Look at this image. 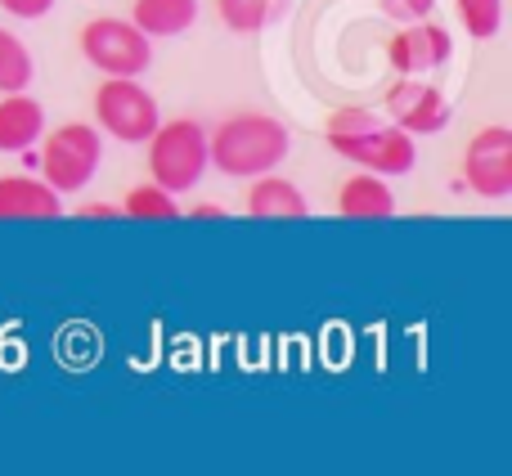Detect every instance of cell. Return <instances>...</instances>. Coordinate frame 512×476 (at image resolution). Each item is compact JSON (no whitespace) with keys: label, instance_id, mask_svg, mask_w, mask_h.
I'll list each match as a JSON object with an SVG mask.
<instances>
[{"label":"cell","instance_id":"obj_1","mask_svg":"<svg viewBox=\"0 0 512 476\" xmlns=\"http://www.w3.org/2000/svg\"><path fill=\"white\" fill-rule=\"evenodd\" d=\"M324 135L337 158L355 162L360 171H373V176H409L418 162L414 135L382 122L369 108H337V113L328 117Z\"/></svg>","mask_w":512,"mask_h":476},{"label":"cell","instance_id":"obj_2","mask_svg":"<svg viewBox=\"0 0 512 476\" xmlns=\"http://www.w3.org/2000/svg\"><path fill=\"white\" fill-rule=\"evenodd\" d=\"M288 126L270 113H234L207 135V162L230 180H256L288 158Z\"/></svg>","mask_w":512,"mask_h":476},{"label":"cell","instance_id":"obj_3","mask_svg":"<svg viewBox=\"0 0 512 476\" xmlns=\"http://www.w3.org/2000/svg\"><path fill=\"white\" fill-rule=\"evenodd\" d=\"M149 176L153 185H162L167 194H185L203 180L207 162V131L194 117H176V122H158V131L149 135Z\"/></svg>","mask_w":512,"mask_h":476},{"label":"cell","instance_id":"obj_4","mask_svg":"<svg viewBox=\"0 0 512 476\" xmlns=\"http://www.w3.org/2000/svg\"><path fill=\"white\" fill-rule=\"evenodd\" d=\"M99 162H104V135H99V126L68 122L45 135L41 176L54 194H81V189L95 180Z\"/></svg>","mask_w":512,"mask_h":476},{"label":"cell","instance_id":"obj_5","mask_svg":"<svg viewBox=\"0 0 512 476\" xmlns=\"http://www.w3.org/2000/svg\"><path fill=\"white\" fill-rule=\"evenodd\" d=\"M95 122L117 144H144L162 122V108L153 90L140 86V77H108L95 90Z\"/></svg>","mask_w":512,"mask_h":476},{"label":"cell","instance_id":"obj_6","mask_svg":"<svg viewBox=\"0 0 512 476\" xmlns=\"http://www.w3.org/2000/svg\"><path fill=\"white\" fill-rule=\"evenodd\" d=\"M81 54L108 77H140L153 63V41L131 18H90L81 27Z\"/></svg>","mask_w":512,"mask_h":476},{"label":"cell","instance_id":"obj_7","mask_svg":"<svg viewBox=\"0 0 512 476\" xmlns=\"http://www.w3.org/2000/svg\"><path fill=\"white\" fill-rule=\"evenodd\" d=\"M463 180L477 198H499L512 194V131L508 126H486L468 140V153H463Z\"/></svg>","mask_w":512,"mask_h":476},{"label":"cell","instance_id":"obj_8","mask_svg":"<svg viewBox=\"0 0 512 476\" xmlns=\"http://www.w3.org/2000/svg\"><path fill=\"white\" fill-rule=\"evenodd\" d=\"M382 108H387V122L400 126L405 135H441L454 117L450 99H445L432 81H418V77H400L396 86L387 90Z\"/></svg>","mask_w":512,"mask_h":476},{"label":"cell","instance_id":"obj_9","mask_svg":"<svg viewBox=\"0 0 512 476\" xmlns=\"http://www.w3.org/2000/svg\"><path fill=\"white\" fill-rule=\"evenodd\" d=\"M454 54V36L445 23H432V18H418V23H405L400 36H391L387 59L400 77H414V72H432L441 63H450Z\"/></svg>","mask_w":512,"mask_h":476},{"label":"cell","instance_id":"obj_10","mask_svg":"<svg viewBox=\"0 0 512 476\" xmlns=\"http://www.w3.org/2000/svg\"><path fill=\"white\" fill-rule=\"evenodd\" d=\"M63 194L36 176H0V221H59Z\"/></svg>","mask_w":512,"mask_h":476},{"label":"cell","instance_id":"obj_11","mask_svg":"<svg viewBox=\"0 0 512 476\" xmlns=\"http://www.w3.org/2000/svg\"><path fill=\"white\" fill-rule=\"evenodd\" d=\"M337 216H346V221H391L396 216V194L382 176L360 171L337 189Z\"/></svg>","mask_w":512,"mask_h":476},{"label":"cell","instance_id":"obj_12","mask_svg":"<svg viewBox=\"0 0 512 476\" xmlns=\"http://www.w3.org/2000/svg\"><path fill=\"white\" fill-rule=\"evenodd\" d=\"M248 216H256V221H306L310 203L292 180L265 171V176H256L252 189H248Z\"/></svg>","mask_w":512,"mask_h":476},{"label":"cell","instance_id":"obj_13","mask_svg":"<svg viewBox=\"0 0 512 476\" xmlns=\"http://www.w3.org/2000/svg\"><path fill=\"white\" fill-rule=\"evenodd\" d=\"M45 131V108L36 104L27 90L0 99V153H23L41 140Z\"/></svg>","mask_w":512,"mask_h":476},{"label":"cell","instance_id":"obj_14","mask_svg":"<svg viewBox=\"0 0 512 476\" xmlns=\"http://www.w3.org/2000/svg\"><path fill=\"white\" fill-rule=\"evenodd\" d=\"M198 18V0H135L131 5V23L144 36H180L189 32Z\"/></svg>","mask_w":512,"mask_h":476},{"label":"cell","instance_id":"obj_15","mask_svg":"<svg viewBox=\"0 0 512 476\" xmlns=\"http://www.w3.org/2000/svg\"><path fill=\"white\" fill-rule=\"evenodd\" d=\"M283 5H288V0H216V14H221V23L230 27V32L256 36L261 27H270L274 18L283 14Z\"/></svg>","mask_w":512,"mask_h":476},{"label":"cell","instance_id":"obj_16","mask_svg":"<svg viewBox=\"0 0 512 476\" xmlns=\"http://www.w3.org/2000/svg\"><path fill=\"white\" fill-rule=\"evenodd\" d=\"M36 77L32 50L18 41L9 27H0V95H14V90H27Z\"/></svg>","mask_w":512,"mask_h":476},{"label":"cell","instance_id":"obj_17","mask_svg":"<svg viewBox=\"0 0 512 476\" xmlns=\"http://www.w3.org/2000/svg\"><path fill=\"white\" fill-rule=\"evenodd\" d=\"M122 216H131V221H176L180 207H176V194H167L162 185H140L126 194L122 203Z\"/></svg>","mask_w":512,"mask_h":476},{"label":"cell","instance_id":"obj_18","mask_svg":"<svg viewBox=\"0 0 512 476\" xmlns=\"http://www.w3.org/2000/svg\"><path fill=\"white\" fill-rule=\"evenodd\" d=\"M472 41H495L504 27V0H454Z\"/></svg>","mask_w":512,"mask_h":476},{"label":"cell","instance_id":"obj_19","mask_svg":"<svg viewBox=\"0 0 512 476\" xmlns=\"http://www.w3.org/2000/svg\"><path fill=\"white\" fill-rule=\"evenodd\" d=\"M378 9L396 23H418V18H432L436 0H378Z\"/></svg>","mask_w":512,"mask_h":476},{"label":"cell","instance_id":"obj_20","mask_svg":"<svg viewBox=\"0 0 512 476\" xmlns=\"http://www.w3.org/2000/svg\"><path fill=\"white\" fill-rule=\"evenodd\" d=\"M0 9L14 18H45L54 9V0H0Z\"/></svg>","mask_w":512,"mask_h":476},{"label":"cell","instance_id":"obj_21","mask_svg":"<svg viewBox=\"0 0 512 476\" xmlns=\"http://www.w3.org/2000/svg\"><path fill=\"white\" fill-rule=\"evenodd\" d=\"M77 216H90V221H108V216H122L117 207H104V203H90V207H81Z\"/></svg>","mask_w":512,"mask_h":476},{"label":"cell","instance_id":"obj_22","mask_svg":"<svg viewBox=\"0 0 512 476\" xmlns=\"http://www.w3.org/2000/svg\"><path fill=\"white\" fill-rule=\"evenodd\" d=\"M189 216H194V221H216V216H225V212H221V207H212V203H207V207H194V212H189Z\"/></svg>","mask_w":512,"mask_h":476}]
</instances>
